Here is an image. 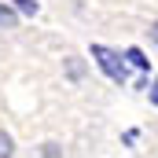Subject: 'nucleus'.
<instances>
[{
	"instance_id": "obj_9",
	"label": "nucleus",
	"mask_w": 158,
	"mask_h": 158,
	"mask_svg": "<svg viewBox=\"0 0 158 158\" xmlns=\"http://www.w3.org/2000/svg\"><path fill=\"white\" fill-rule=\"evenodd\" d=\"M147 33H151V40H155V44H158V19H155V22H151V30H147Z\"/></svg>"
},
{
	"instance_id": "obj_1",
	"label": "nucleus",
	"mask_w": 158,
	"mask_h": 158,
	"mask_svg": "<svg viewBox=\"0 0 158 158\" xmlns=\"http://www.w3.org/2000/svg\"><path fill=\"white\" fill-rule=\"evenodd\" d=\"M92 59H96V66L107 74L110 81H118V85H125L129 81V70H125V55H118V52H110L107 44H92Z\"/></svg>"
},
{
	"instance_id": "obj_4",
	"label": "nucleus",
	"mask_w": 158,
	"mask_h": 158,
	"mask_svg": "<svg viewBox=\"0 0 158 158\" xmlns=\"http://www.w3.org/2000/svg\"><path fill=\"white\" fill-rule=\"evenodd\" d=\"M11 155H15V143L7 132H0V158H11Z\"/></svg>"
},
{
	"instance_id": "obj_8",
	"label": "nucleus",
	"mask_w": 158,
	"mask_h": 158,
	"mask_svg": "<svg viewBox=\"0 0 158 158\" xmlns=\"http://www.w3.org/2000/svg\"><path fill=\"white\" fill-rule=\"evenodd\" d=\"M147 96H151V103H155V107H158V77L151 81V85H147Z\"/></svg>"
},
{
	"instance_id": "obj_2",
	"label": "nucleus",
	"mask_w": 158,
	"mask_h": 158,
	"mask_svg": "<svg viewBox=\"0 0 158 158\" xmlns=\"http://www.w3.org/2000/svg\"><path fill=\"white\" fill-rule=\"evenodd\" d=\"M125 59H129V63H132V66H136V70H143V74H147V70H151V63H147V59H143V52H140V48H125Z\"/></svg>"
},
{
	"instance_id": "obj_6",
	"label": "nucleus",
	"mask_w": 158,
	"mask_h": 158,
	"mask_svg": "<svg viewBox=\"0 0 158 158\" xmlns=\"http://www.w3.org/2000/svg\"><path fill=\"white\" fill-rule=\"evenodd\" d=\"M15 7L26 11V15H37V0H15Z\"/></svg>"
},
{
	"instance_id": "obj_3",
	"label": "nucleus",
	"mask_w": 158,
	"mask_h": 158,
	"mask_svg": "<svg viewBox=\"0 0 158 158\" xmlns=\"http://www.w3.org/2000/svg\"><path fill=\"white\" fill-rule=\"evenodd\" d=\"M15 22H19V11L7 7V4H0V30H11Z\"/></svg>"
},
{
	"instance_id": "obj_5",
	"label": "nucleus",
	"mask_w": 158,
	"mask_h": 158,
	"mask_svg": "<svg viewBox=\"0 0 158 158\" xmlns=\"http://www.w3.org/2000/svg\"><path fill=\"white\" fill-rule=\"evenodd\" d=\"M66 74H70L74 81H77L81 74H85V63H77V59H70V63H66Z\"/></svg>"
},
{
	"instance_id": "obj_7",
	"label": "nucleus",
	"mask_w": 158,
	"mask_h": 158,
	"mask_svg": "<svg viewBox=\"0 0 158 158\" xmlns=\"http://www.w3.org/2000/svg\"><path fill=\"white\" fill-rule=\"evenodd\" d=\"M40 155H44V158H63V151H59V143H44Z\"/></svg>"
}]
</instances>
